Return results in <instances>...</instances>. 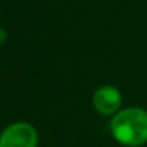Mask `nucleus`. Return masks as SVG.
I'll use <instances>...</instances> for the list:
<instances>
[{"label":"nucleus","mask_w":147,"mask_h":147,"mask_svg":"<svg viewBox=\"0 0 147 147\" xmlns=\"http://www.w3.org/2000/svg\"><path fill=\"white\" fill-rule=\"evenodd\" d=\"M0 147H38V133L27 122H14L3 130Z\"/></svg>","instance_id":"nucleus-2"},{"label":"nucleus","mask_w":147,"mask_h":147,"mask_svg":"<svg viewBox=\"0 0 147 147\" xmlns=\"http://www.w3.org/2000/svg\"><path fill=\"white\" fill-rule=\"evenodd\" d=\"M122 106V93L114 86H101L93 93V108L101 115H115Z\"/></svg>","instance_id":"nucleus-3"},{"label":"nucleus","mask_w":147,"mask_h":147,"mask_svg":"<svg viewBox=\"0 0 147 147\" xmlns=\"http://www.w3.org/2000/svg\"><path fill=\"white\" fill-rule=\"evenodd\" d=\"M111 134L127 147H139L147 142V111L141 108L120 109L109 123Z\"/></svg>","instance_id":"nucleus-1"}]
</instances>
